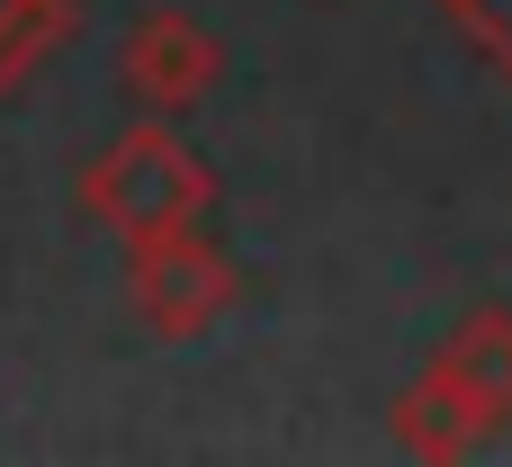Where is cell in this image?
Masks as SVG:
<instances>
[{
    "instance_id": "cell-4",
    "label": "cell",
    "mask_w": 512,
    "mask_h": 467,
    "mask_svg": "<svg viewBox=\"0 0 512 467\" xmlns=\"http://www.w3.org/2000/svg\"><path fill=\"white\" fill-rule=\"evenodd\" d=\"M432 378H450V387L477 405V423H486V432L512 423V306H468V315L441 333Z\"/></svg>"
},
{
    "instance_id": "cell-3",
    "label": "cell",
    "mask_w": 512,
    "mask_h": 467,
    "mask_svg": "<svg viewBox=\"0 0 512 467\" xmlns=\"http://www.w3.org/2000/svg\"><path fill=\"white\" fill-rule=\"evenodd\" d=\"M216 72H225V45H216L198 18H180V9L135 18V36H126V81H135L144 108L180 117V108H198V99L216 90Z\"/></svg>"
},
{
    "instance_id": "cell-1",
    "label": "cell",
    "mask_w": 512,
    "mask_h": 467,
    "mask_svg": "<svg viewBox=\"0 0 512 467\" xmlns=\"http://www.w3.org/2000/svg\"><path fill=\"white\" fill-rule=\"evenodd\" d=\"M81 198H90V216H99L108 234L153 243V234L198 225V216H207V198H216V180H207V162H198L180 135H162V126H126V135L90 162Z\"/></svg>"
},
{
    "instance_id": "cell-6",
    "label": "cell",
    "mask_w": 512,
    "mask_h": 467,
    "mask_svg": "<svg viewBox=\"0 0 512 467\" xmlns=\"http://www.w3.org/2000/svg\"><path fill=\"white\" fill-rule=\"evenodd\" d=\"M72 36V0H0V90H18Z\"/></svg>"
},
{
    "instance_id": "cell-2",
    "label": "cell",
    "mask_w": 512,
    "mask_h": 467,
    "mask_svg": "<svg viewBox=\"0 0 512 467\" xmlns=\"http://www.w3.org/2000/svg\"><path fill=\"white\" fill-rule=\"evenodd\" d=\"M126 306L144 315V333H162V342H189V333H207V324L234 306V261H225V252H216L198 225H180V234H153V243H135Z\"/></svg>"
},
{
    "instance_id": "cell-5",
    "label": "cell",
    "mask_w": 512,
    "mask_h": 467,
    "mask_svg": "<svg viewBox=\"0 0 512 467\" xmlns=\"http://www.w3.org/2000/svg\"><path fill=\"white\" fill-rule=\"evenodd\" d=\"M396 441H405V459H468L477 441H486V423H477V405L450 387V378H414L405 396H396Z\"/></svg>"
}]
</instances>
